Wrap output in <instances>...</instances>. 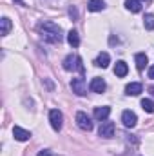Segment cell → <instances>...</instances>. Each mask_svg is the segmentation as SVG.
<instances>
[{
  "instance_id": "cell-5",
  "label": "cell",
  "mask_w": 154,
  "mask_h": 156,
  "mask_svg": "<svg viewBox=\"0 0 154 156\" xmlns=\"http://www.w3.org/2000/svg\"><path fill=\"white\" fill-rule=\"evenodd\" d=\"M71 89H73V93L78 94V96H83V94H87V85H85V80L80 76V78H73L71 80Z\"/></svg>"
},
{
  "instance_id": "cell-26",
  "label": "cell",
  "mask_w": 154,
  "mask_h": 156,
  "mask_svg": "<svg viewBox=\"0 0 154 156\" xmlns=\"http://www.w3.org/2000/svg\"><path fill=\"white\" fill-rule=\"evenodd\" d=\"M143 2H149V0H143Z\"/></svg>"
},
{
  "instance_id": "cell-22",
  "label": "cell",
  "mask_w": 154,
  "mask_h": 156,
  "mask_svg": "<svg viewBox=\"0 0 154 156\" xmlns=\"http://www.w3.org/2000/svg\"><path fill=\"white\" fill-rule=\"evenodd\" d=\"M69 15H71L73 18H76V9H75V7H71V9H69Z\"/></svg>"
},
{
  "instance_id": "cell-16",
  "label": "cell",
  "mask_w": 154,
  "mask_h": 156,
  "mask_svg": "<svg viewBox=\"0 0 154 156\" xmlns=\"http://www.w3.org/2000/svg\"><path fill=\"white\" fill-rule=\"evenodd\" d=\"M125 7L131 13H140L142 11V2L140 0H125Z\"/></svg>"
},
{
  "instance_id": "cell-23",
  "label": "cell",
  "mask_w": 154,
  "mask_h": 156,
  "mask_svg": "<svg viewBox=\"0 0 154 156\" xmlns=\"http://www.w3.org/2000/svg\"><path fill=\"white\" fill-rule=\"evenodd\" d=\"M149 78L154 80V66H151V69H149Z\"/></svg>"
},
{
  "instance_id": "cell-17",
  "label": "cell",
  "mask_w": 154,
  "mask_h": 156,
  "mask_svg": "<svg viewBox=\"0 0 154 156\" xmlns=\"http://www.w3.org/2000/svg\"><path fill=\"white\" fill-rule=\"evenodd\" d=\"M67 42H69L71 47H78V45H80V37H78V33L75 29H71V31L67 33Z\"/></svg>"
},
{
  "instance_id": "cell-3",
  "label": "cell",
  "mask_w": 154,
  "mask_h": 156,
  "mask_svg": "<svg viewBox=\"0 0 154 156\" xmlns=\"http://www.w3.org/2000/svg\"><path fill=\"white\" fill-rule=\"evenodd\" d=\"M49 122H51V127L58 133V131L62 129V125H64V116H62V113H60L58 109H51V111H49Z\"/></svg>"
},
{
  "instance_id": "cell-25",
  "label": "cell",
  "mask_w": 154,
  "mask_h": 156,
  "mask_svg": "<svg viewBox=\"0 0 154 156\" xmlns=\"http://www.w3.org/2000/svg\"><path fill=\"white\" fill-rule=\"evenodd\" d=\"M151 93H152V94H154V87H151Z\"/></svg>"
},
{
  "instance_id": "cell-15",
  "label": "cell",
  "mask_w": 154,
  "mask_h": 156,
  "mask_svg": "<svg viewBox=\"0 0 154 156\" xmlns=\"http://www.w3.org/2000/svg\"><path fill=\"white\" fill-rule=\"evenodd\" d=\"M134 60H136V67H138V71H143L145 66H147V62H149L145 53H138V55L134 56Z\"/></svg>"
},
{
  "instance_id": "cell-12",
  "label": "cell",
  "mask_w": 154,
  "mask_h": 156,
  "mask_svg": "<svg viewBox=\"0 0 154 156\" xmlns=\"http://www.w3.org/2000/svg\"><path fill=\"white\" fill-rule=\"evenodd\" d=\"M109 62H111V56H109V53H100L98 56H96V60H94V66H98V67H102V69H105L107 66H109Z\"/></svg>"
},
{
  "instance_id": "cell-9",
  "label": "cell",
  "mask_w": 154,
  "mask_h": 156,
  "mask_svg": "<svg viewBox=\"0 0 154 156\" xmlns=\"http://www.w3.org/2000/svg\"><path fill=\"white\" fill-rule=\"evenodd\" d=\"M94 118L98 120V122H105L109 115H111V107L109 105H102V107H94Z\"/></svg>"
},
{
  "instance_id": "cell-2",
  "label": "cell",
  "mask_w": 154,
  "mask_h": 156,
  "mask_svg": "<svg viewBox=\"0 0 154 156\" xmlns=\"http://www.w3.org/2000/svg\"><path fill=\"white\" fill-rule=\"evenodd\" d=\"M62 66H64L65 71H75V69H78L80 73H83V64H82V58L78 55H67L64 58Z\"/></svg>"
},
{
  "instance_id": "cell-24",
  "label": "cell",
  "mask_w": 154,
  "mask_h": 156,
  "mask_svg": "<svg viewBox=\"0 0 154 156\" xmlns=\"http://www.w3.org/2000/svg\"><path fill=\"white\" fill-rule=\"evenodd\" d=\"M16 4H20V5H24V0H15Z\"/></svg>"
},
{
  "instance_id": "cell-1",
  "label": "cell",
  "mask_w": 154,
  "mask_h": 156,
  "mask_svg": "<svg viewBox=\"0 0 154 156\" xmlns=\"http://www.w3.org/2000/svg\"><path fill=\"white\" fill-rule=\"evenodd\" d=\"M38 33H40V37L45 40V42H49V44H60L64 40L62 27L58 24H54V22H49V20L47 22H40Z\"/></svg>"
},
{
  "instance_id": "cell-20",
  "label": "cell",
  "mask_w": 154,
  "mask_h": 156,
  "mask_svg": "<svg viewBox=\"0 0 154 156\" xmlns=\"http://www.w3.org/2000/svg\"><path fill=\"white\" fill-rule=\"evenodd\" d=\"M143 26H145V29L147 31H154V15H145V18H143Z\"/></svg>"
},
{
  "instance_id": "cell-7",
  "label": "cell",
  "mask_w": 154,
  "mask_h": 156,
  "mask_svg": "<svg viewBox=\"0 0 154 156\" xmlns=\"http://www.w3.org/2000/svg\"><path fill=\"white\" fill-rule=\"evenodd\" d=\"M105 80L100 76H94L93 80H91V83H89V89L93 91V93H103L105 91Z\"/></svg>"
},
{
  "instance_id": "cell-13",
  "label": "cell",
  "mask_w": 154,
  "mask_h": 156,
  "mask_svg": "<svg viewBox=\"0 0 154 156\" xmlns=\"http://www.w3.org/2000/svg\"><path fill=\"white\" fill-rule=\"evenodd\" d=\"M127 73H129L127 64H125L123 60H118V62H116V66H114V75L118 78H123V76H127Z\"/></svg>"
},
{
  "instance_id": "cell-6",
  "label": "cell",
  "mask_w": 154,
  "mask_h": 156,
  "mask_svg": "<svg viewBox=\"0 0 154 156\" xmlns=\"http://www.w3.org/2000/svg\"><path fill=\"white\" fill-rule=\"evenodd\" d=\"M98 134H100L102 138H113V136H114V123L109 122V120L102 122V123H100V129H98Z\"/></svg>"
},
{
  "instance_id": "cell-4",
  "label": "cell",
  "mask_w": 154,
  "mask_h": 156,
  "mask_svg": "<svg viewBox=\"0 0 154 156\" xmlns=\"http://www.w3.org/2000/svg\"><path fill=\"white\" fill-rule=\"evenodd\" d=\"M76 125L82 131H91V129H93L91 118L87 116V113H83V111H78L76 113Z\"/></svg>"
},
{
  "instance_id": "cell-21",
  "label": "cell",
  "mask_w": 154,
  "mask_h": 156,
  "mask_svg": "<svg viewBox=\"0 0 154 156\" xmlns=\"http://www.w3.org/2000/svg\"><path fill=\"white\" fill-rule=\"evenodd\" d=\"M37 156H51V151H47V149H44V151H40Z\"/></svg>"
},
{
  "instance_id": "cell-10",
  "label": "cell",
  "mask_w": 154,
  "mask_h": 156,
  "mask_svg": "<svg viewBox=\"0 0 154 156\" xmlns=\"http://www.w3.org/2000/svg\"><path fill=\"white\" fill-rule=\"evenodd\" d=\"M121 122H123V125H125V127L132 129V127L136 125L138 118H136V115H134L132 111H123V113H121Z\"/></svg>"
},
{
  "instance_id": "cell-18",
  "label": "cell",
  "mask_w": 154,
  "mask_h": 156,
  "mask_svg": "<svg viewBox=\"0 0 154 156\" xmlns=\"http://www.w3.org/2000/svg\"><path fill=\"white\" fill-rule=\"evenodd\" d=\"M0 24H2V37H7V35H9V31H11V27H13L11 20H9L7 16H4V18L0 20Z\"/></svg>"
},
{
  "instance_id": "cell-14",
  "label": "cell",
  "mask_w": 154,
  "mask_h": 156,
  "mask_svg": "<svg viewBox=\"0 0 154 156\" xmlns=\"http://www.w3.org/2000/svg\"><path fill=\"white\" fill-rule=\"evenodd\" d=\"M87 9L93 11V13L103 11V9H105V2H103V0H89V2H87Z\"/></svg>"
},
{
  "instance_id": "cell-8",
  "label": "cell",
  "mask_w": 154,
  "mask_h": 156,
  "mask_svg": "<svg viewBox=\"0 0 154 156\" xmlns=\"http://www.w3.org/2000/svg\"><path fill=\"white\" fill-rule=\"evenodd\" d=\"M13 136H15V140H18V142H27V140L31 138V133L26 131V129H22L20 125H15V127H13Z\"/></svg>"
},
{
  "instance_id": "cell-19",
  "label": "cell",
  "mask_w": 154,
  "mask_h": 156,
  "mask_svg": "<svg viewBox=\"0 0 154 156\" xmlns=\"http://www.w3.org/2000/svg\"><path fill=\"white\" fill-rule=\"evenodd\" d=\"M142 109H143L145 113H154V100L143 98V100H142Z\"/></svg>"
},
{
  "instance_id": "cell-11",
  "label": "cell",
  "mask_w": 154,
  "mask_h": 156,
  "mask_svg": "<svg viewBox=\"0 0 154 156\" xmlns=\"http://www.w3.org/2000/svg\"><path fill=\"white\" fill-rule=\"evenodd\" d=\"M142 91H143V85L140 82H131L125 85V94H129V96H138Z\"/></svg>"
}]
</instances>
